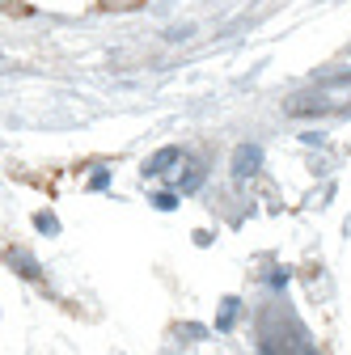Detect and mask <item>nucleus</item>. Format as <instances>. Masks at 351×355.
I'll return each mask as SVG.
<instances>
[{"label":"nucleus","mask_w":351,"mask_h":355,"mask_svg":"<svg viewBox=\"0 0 351 355\" xmlns=\"http://www.w3.org/2000/svg\"><path fill=\"white\" fill-rule=\"evenodd\" d=\"M258 165H262V148H258V144H241V148L233 153V173H237V178H254Z\"/></svg>","instance_id":"3"},{"label":"nucleus","mask_w":351,"mask_h":355,"mask_svg":"<svg viewBox=\"0 0 351 355\" xmlns=\"http://www.w3.org/2000/svg\"><path fill=\"white\" fill-rule=\"evenodd\" d=\"M153 203H157V207H161V211H169V207H173V203H178V199H173V195H169V191H161V195H153Z\"/></svg>","instance_id":"8"},{"label":"nucleus","mask_w":351,"mask_h":355,"mask_svg":"<svg viewBox=\"0 0 351 355\" xmlns=\"http://www.w3.org/2000/svg\"><path fill=\"white\" fill-rule=\"evenodd\" d=\"M9 262L17 266L22 275H34V262H30V254H22V250H9Z\"/></svg>","instance_id":"6"},{"label":"nucleus","mask_w":351,"mask_h":355,"mask_svg":"<svg viewBox=\"0 0 351 355\" xmlns=\"http://www.w3.org/2000/svg\"><path fill=\"white\" fill-rule=\"evenodd\" d=\"M199 178H203V165H199L195 157H187V153H182L178 165L169 169V182L178 187V191H195V187H199Z\"/></svg>","instance_id":"2"},{"label":"nucleus","mask_w":351,"mask_h":355,"mask_svg":"<svg viewBox=\"0 0 351 355\" xmlns=\"http://www.w3.org/2000/svg\"><path fill=\"white\" fill-rule=\"evenodd\" d=\"M233 318H237V300L233 296H225V304H221V318H216V330H233Z\"/></svg>","instance_id":"5"},{"label":"nucleus","mask_w":351,"mask_h":355,"mask_svg":"<svg viewBox=\"0 0 351 355\" xmlns=\"http://www.w3.org/2000/svg\"><path fill=\"white\" fill-rule=\"evenodd\" d=\"M288 114H351V72L326 76L314 89H300L284 106Z\"/></svg>","instance_id":"1"},{"label":"nucleus","mask_w":351,"mask_h":355,"mask_svg":"<svg viewBox=\"0 0 351 355\" xmlns=\"http://www.w3.org/2000/svg\"><path fill=\"white\" fill-rule=\"evenodd\" d=\"M34 225H38L42 233H55V229H60V225H55V216H51V211H38V216H34Z\"/></svg>","instance_id":"7"},{"label":"nucleus","mask_w":351,"mask_h":355,"mask_svg":"<svg viewBox=\"0 0 351 355\" xmlns=\"http://www.w3.org/2000/svg\"><path fill=\"white\" fill-rule=\"evenodd\" d=\"M178 161H182V153H178V148H161L157 157H148V161H144V178H153V173H169Z\"/></svg>","instance_id":"4"}]
</instances>
